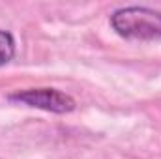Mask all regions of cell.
Instances as JSON below:
<instances>
[{
	"instance_id": "cell-1",
	"label": "cell",
	"mask_w": 161,
	"mask_h": 159,
	"mask_svg": "<svg viewBox=\"0 0 161 159\" xmlns=\"http://www.w3.org/2000/svg\"><path fill=\"white\" fill-rule=\"evenodd\" d=\"M111 28L124 40L161 41V11L146 6H125L113 11Z\"/></svg>"
},
{
	"instance_id": "cell-2",
	"label": "cell",
	"mask_w": 161,
	"mask_h": 159,
	"mask_svg": "<svg viewBox=\"0 0 161 159\" xmlns=\"http://www.w3.org/2000/svg\"><path fill=\"white\" fill-rule=\"evenodd\" d=\"M8 99L15 101V103L28 105L32 109L54 112V114H68V112L75 111V105H77L75 99L69 94L60 92L56 88H26V90H17V92L9 94Z\"/></svg>"
},
{
	"instance_id": "cell-3",
	"label": "cell",
	"mask_w": 161,
	"mask_h": 159,
	"mask_svg": "<svg viewBox=\"0 0 161 159\" xmlns=\"http://www.w3.org/2000/svg\"><path fill=\"white\" fill-rule=\"evenodd\" d=\"M15 52H17V45H15L13 34L0 28V68L9 64L13 60Z\"/></svg>"
}]
</instances>
